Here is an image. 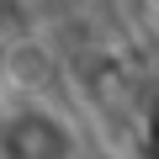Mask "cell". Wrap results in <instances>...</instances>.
Returning <instances> with one entry per match:
<instances>
[{
	"label": "cell",
	"instance_id": "1",
	"mask_svg": "<svg viewBox=\"0 0 159 159\" xmlns=\"http://www.w3.org/2000/svg\"><path fill=\"white\" fill-rule=\"evenodd\" d=\"M80 154H85V138L64 106L21 96L0 111V159H80Z\"/></svg>",
	"mask_w": 159,
	"mask_h": 159
}]
</instances>
